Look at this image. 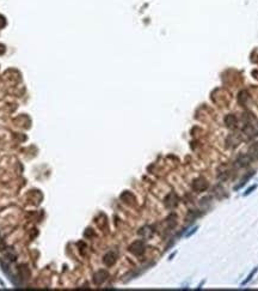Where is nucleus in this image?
Segmentation results:
<instances>
[{
	"instance_id": "f257e3e1",
	"label": "nucleus",
	"mask_w": 258,
	"mask_h": 291,
	"mask_svg": "<svg viewBox=\"0 0 258 291\" xmlns=\"http://www.w3.org/2000/svg\"><path fill=\"white\" fill-rule=\"evenodd\" d=\"M207 187H208V182H207L204 179H202V177H200V179L195 180L194 183H192V188L196 190V192H202V190H207Z\"/></svg>"
},
{
	"instance_id": "f03ea898",
	"label": "nucleus",
	"mask_w": 258,
	"mask_h": 291,
	"mask_svg": "<svg viewBox=\"0 0 258 291\" xmlns=\"http://www.w3.org/2000/svg\"><path fill=\"white\" fill-rule=\"evenodd\" d=\"M143 248H145L143 242H141V241H136V242H134V243L129 247V251L131 252V253H134V254H136V255H140L143 252Z\"/></svg>"
},
{
	"instance_id": "7ed1b4c3",
	"label": "nucleus",
	"mask_w": 258,
	"mask_h": 291,
	"mask_svg": "<svg viewBox=\"0 0 258 291\" xmlns=\"http://www.w3.org/2000/svg\"><path fill=\"white\" fill-rule=\"evenodd\" d=\"M108 276H109L108 272L104 271V270H101V271H98L95 276H93V280H95L96 284H102L103 282L108 278Z\"/></svg>"
},
{
	"instance_id": "20e7f679",
	"label": "nucleus",
	"mask_w": 258,
	"mask_h": 291,
	"mask_svg": "<svg viewBox=\"0 0 258 291\" xmlns=\"http://www.w3.org/2000/svg\"><path fill=\"white\" fill-rule=\"evenodd\" d=\"M116 255L114 252H109L108 254H105V257H104V264L107 265V266H111V265L115 264L116 261Z\"/></svg>"
},
{
	"instance_id": "39448f33",
	"label": "nucleus",
	"mask_w": 258,
	"mask_h": 291,
	"mask_svg": "<svg viewBox=\"0 0 258 291\" xmlns=\"http://www.w3.org/2000/svg\"><path fill=\"white\" fill-rule=\"evenodd\" d=\"M237 122H238L237 117H236V115H233V114H230V115H227L225 117V123L228 127H236Z\"/></svg>"
},
{
	"instance_id": "423d86ee",
	"label": "nucleus",
	"mask_w": 258,
	"mask_h": 291,
	"mask_svg": "<svg viewBox=\"0 0 258 291\" xmlns=\"http://www.w3.org/2000/svg\"><path fill=\"white\" fill-rule=\"evenodd\" d=\"M252 176H255V171H251V173H250V174H247V175L245 176L244 179H243V180H241V182L239 183V184H238V186H236V187H234V190H240V188H241V187H244L245 184H246V182H247V181H249V180H250V179H251Z\"/></svg>"
},
{
	"instance_id": "0eeeda50",
	"label": "nucleus",
	"mask_w": 258,
	"mask_h": 291,
	"mask_svg": "<svg viewBox=\"0 0 258 291\" xmlns=\"http://www.w3.org/2000/svg\"><path fill=\"white\" fill-rule=\"evenodd\" d=\"M249 157L250 159H257L258 158V145H252L249 150Z\"/></svg>"
},
{
	"instance_id": "6e6552de",
	"label": "nucleus",
	"mask_w": 258,
	"mask_h": 291,
	"mask_svg": "<svg viewBox=\"0 0 258 291\" xmlns=\"http://www.w3.org/2000/svg\"><path fill=\"white\" fill-rule=\"evenodd\" d=\"M257 271H258V267H255V268H253V270H252V271L250 272L249 274H247V277H246V279H245L244 282L241 283V286H244V285H246V284H247V283H249V282L251 280L252 278L255 277V274L257 273Z\"/></svg>"
},
{
	"instance_id": "1a4fd4ad",
	"label": "nucleus",
	"mask_w": 258,
	"mask_h": 291,
	"mask_svg": "<svg viewBox=\"0 0 258 291\" xmlns=\"http://www.w3.org/2000/svg\"><path fill=\"white\" fill-rule=\"evenodd\" d=\"M256 188H257V184H252L251 187H249L247 190H245V192H244V194H243V195H244V196H247V195H249V194H251L252 192H253V190H256Z\"/></svg>"
},
{
	"instance_id": "9d476101",
	"label": "nucleus",
	"mask_w": 258,
	"mask_h": 291,
	"mask_svg": "<svg viewBox=\"0 0 258 291\" xmlns=\"http://www.w3.org/2000/svg\"><path fill=\"white\" fill-rule=\"evenodd\" d=\"M246 100H247V92L246 91H241L239 94V101L241 102V103H244Z\"/></svg>"
},
{
	"instance_id": "9b49d317",
	"label": "nucleus",
	"mask_w": 258,
	"mask_h": 291,
	"mask_svg": "<svg viewBox=\"0 0 258 291\" xmlns=\"http://www.w3.org/2000/svg\"><path fill=\"white\" fill-rule=\"evenodd\" d=\"M197 229H198V226H197V225H195V226H194V228H192V229H191V230L189 231L186 235H185V237H190L191 235H194V234H195V232L197 231Z\"/></svg>"
}]
</instances>
